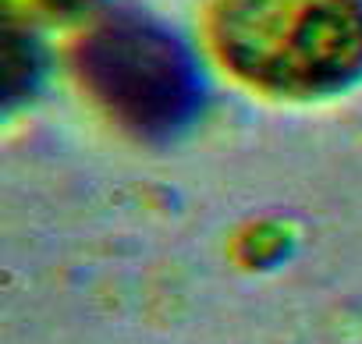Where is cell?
Returning <instances> with one entry per match:
<instances>
[{
	"instance_id": "1",
	"label": "cell",
	"mask_w": 362,
	"mask_h": 344,
	"mask_svg": "<svg viewBox=\"0 0 362 344\" xmlns=\"http://www.w3.org/2000/svg\"><path fill=\"white\" fill-rule=\"evenodd\" d=\"M214 47L277 96H327L362 78V0H217Z\"/></svg>"
},
{
	"instance_id": "2",
	"label": "cell",
	"mask_w": 362,
	"mask_h": 344,
	"mask_svg": "<svg viewBox=\"0 0 362 344\" xmlns=\"http://www.w3.org/2000/svg\"><path fill=\"white\" fill-rule=\"evenodd\" d=\"M78 64L96 100L139 135H174L203 103L185 43L142 15L103 18L86 36Z\"/></svg>"
},
{
	"instance_id": "3",
	"label": "cell",
	"mask_w": 362,
	"mask_h": 344,
	"mask_svg": "<svg viewBox=\"0 0 362 344\" xmlns=\"http://www.w3.org/2000/svg\"><path fill=\"white\" fill-rule=\"evenodd\" d=\"M29 8H36L43 15H54V18H75V15L93 11L96 0H29Z\"/></svg>"
}]
</instances>
